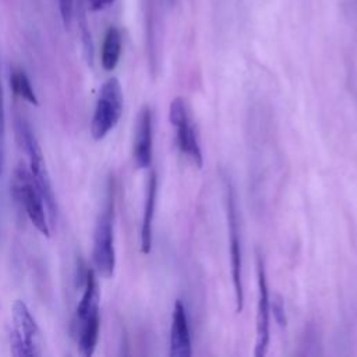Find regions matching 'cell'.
<instances>
[{
  "label": "cell",
  "instance_id": "ac0fdd59",
  "mask_svg": "<svg viewBox=\"0 0 357 357\" xmlns=\"http://www.w3.org/2000/svg\"><path fill=\"white\" fill-rule=\"evenodd\" d=\"M113 1H114V0H86L88 7H89L92 11L103 10V8L109 7Z\"/></svg>",
  "mask_w": 357,
  "mask_h": 357
},
{
  "label": "cell",
  "instance_id": "7a4b0ae2",
  "mask_svg": "<svg viewBox=\"0 0 357 357\" xmlns=\"http://www.w3.org/2000/svg\"><path fill=\"white\" fill-rule=\"evenodd\" d=\"M17 132L18 137L21 138V142L24 145V149L28 155V160H29V172L32 174V178L39 190V192L43 197L47 213H49V220L53 223L57 215V205H56V199H54V194L52 190V183H50V177L46 169V163L43 159V152L40 149V145L38 142V138L35 137L31 126L22 119L18 117L17 119Z\"/></svg>",
  "mask_w": 357,
  "mask_h": 357
},
{
  "label": "cell",
  "instance_id": "52a82bcc",
  "mask_svg": "<svg viewBox=\"0 0 357 357\" xmlns=\"http://www.w3.org/2000/svg\"><path fill=\"white\" fill-rule=\"evenodd\" d=\"M169 120L172 126H174L176 128V139L180 151L184 155H187L195 163L197 167H202V152L183 98L177 96L170 102Z\"/></svg>",
  "mask_w": 357,
  "mask_h": 357
},
{
  "label": "cell",
  "instance_id": "e0dca14e",
  "mask_svg": "<svg viewBox=\"0 0 357 357\" xmlns=\"http://www.w3.org/2000/svg\"><path fill=\"white\" fill-rule=\"evenodd\" d=\"M59 8H60V15L64 26L66 28L70 26L73 11H74V0H59Z\"/></svg>",
  "mask_w": 357,
  "mask_h": 357
},
{
  "label": "cell",
  "instance_id": "9c48e42d",
  "mask_svg": "<svg viewBox=\"0 0 357 357\" xmlns=\"http://www.w3.org/2000/svg\"><path fill=\"white\" fill-rule=\"evenodd\" d=\"M134 162L138 169H146L152 162V112L149 106H142L135 123L134 131V146H132Z\"/></svg>",
  "mask_w": 357,
  "mask_h": 357
},
{
  "label": "cell",
  "instance_id": "9a60e30c",
  "mask_svg": "<svg viewBox=\"0 0 357 357\" xmlns=\"http://www.w3.org/2000/svg\"><path fill=\"white\" fill-rule=\"evenodd\" d=\"M4 144H6V114H4V92L0 77V176L4 169Z\"/></svg>",
  "mask_w": 357,
  "mask_h": 357
},
{
  "label": "cell",
  "instance_id": "30bf717a",
  "mask_svg": "<svg viewBox=\"0 0 357 357\" xmlns=\"http://www.w3.org/2000/svg\"><path fill=\"white\" fill-rule=\"evenodd\" d=\"M169 354L170 357H190L192 354L187 311L181 300H176L172 312Z\"/></svg>",
  "mask_w": 357,
  "mask_h": 357
},
{
  "label": "cell",
  "instance_id": "7c38bea8",
  "mask_svg": "<svg viewBox=\"0 0 357 357\" xmlns=\"http://www.w3.org/2000/svg\"><path fill=\"white\" fill-rule=\"evenodd\" d=\"M100 329V312H95L77 322L78 347L84 357H91L96 349Z\"/></svg>",
  "mask_w": 357,
  "mask_h": 357
},
{
  "label": "cell",
  "instance_id": "5b68a950",
  "mask_svg": "<svg viewBox=\"0 0 357 357\" xmlns=\"http://www.w3.org/2000/svg\"><path fill=\"white\" fill-rule=\"evenodd\" d=\"M93 265L102 278H110L116 266L114 236H113V195L109 194L107 202L96 222L93 231Z\"/></svg>",
  "mask_w": 357,
  "mask_h": 357
},
{
  "label": "cell",
  "instance_id": "4fadbf2b",
  "mask_svg": "<svg viewBox=\"0 0 357 357\" xmlns=\"http://www.w3.org/2000/svg\"><path fill=\"white\" fill-rule=\"evenodd\" d=\"M121 54V33L116 26H110L103 38L100 50V64L106 71L116 68Z\"/></svg>",
  "mask_w": 357,
  "mask_h": 357
},
{
  "label": "cell",
  "instance_id": "8fae6325",
  "mask_svg": "<svg viewBox=\"0 0 357 357\" xmlns=\"http://www.w3.org/2000/svg\"><path fill=\"white\" fill-rule=\"evenodd\" d=\"M156 194H158V178H156V173L151 172L148 178V185H146L144 216H142L141 234H139L142 254H149L152 248V223H153V215H155Z\"/></svg>",
  "mask_w": 357,
  "mask_h": 357
},
{
  "label": "cell",
  "instance_id": "3957f363",
  "mask_svg": "<svg viewBox=\"0 0 357 357\" xmlns=\"http://www.w3.org/2000/svg\"><path fill=\"white\" fill-rule=\"evenodd\" d=\"M123 89L116 77L107 78L99 91L95 105L93 116L91 120V135L95 141L103 139L119 123L123 114Z\"/></svg>",
  "mask_w": 357,
  "mask_h": 357
},
{
  "label": "cell",
  "instance_id": "ba28073f",
  "mask_svg": "<svg viewBox=\"0 0 357 357\" xmlns=\"http://www.w3.org/2000/svg\"><path fill=\"white\" fill-rule=\"evenodd\" d=\"M257 278H258V304H257V319H255V357H264L269 344V290L265 273L264 258L257 252Z\"/></svg>",
  "mask_w": 357,
  "mask_h": 357
},
{
  "label": "cell",
  "instance_id": "2e32d148",
  "mask_svg": "<svg viewBox=\"0 0 357 357\" xmlns=\"http://www.w3.org/2000/svg\"><path fill=\"white\" fill-rule=\"evenodd\" d=\"M272 311H273V318L275 321L280 325V326H286V314H284V305H283V300L279 296L273 297L272 301Z\"/></svg>",
  "mask_w": 357,
  "mask_h": 357
},
{
  "label": "cell",
  "instance_id": "277c9868",
  "mask_svg": "<svg viewBox=\"0 0 357 357\" xmlns=\"http://www.w3.org/2000/svg\"><path fill=\"white\" fill-rule=\"evenodd\" d=\"M11 190H13L14 198L21 204L31 223L36 227V230L42 236L49 237L50 227H49L47 209H46L43 197L39 192L29 169H26L24 165H18L15 167Z\"/></svg>",
  "mask_w": 357,
  "mask_h": 357
},
{
  "label": "cell",
  "instance_id": "8992f818",
  "mask_svg": "<svg viewBox=\"0 0 357 357\" xmlns=\"http://www.w3.org/2000/svg\"><path fill=\"white\" fill-rule=\"evenodd\" d=\"M225 194H226V216H227V231H229V252L231 266V280L234 287L236 312L240 314L244 305V290L241 276V241L238 229V216L234 190L227 177H225Z\"/></svg>",
  "mask_w": 357,
  "mask_h": 357
},
{
  "label": "cell",
  "instance_id": "6da1fadb",
  "mask_svg": "<svg viewBox=\"0 0 357 357\" xmlns=\"http://www.w3.org/2000/svg\"><path fill=\"white\" fill-rule=\"evenodd\" d=\"M10 353L14 357H39L43 353L42 332L22 300L11 305Z\"/></svg>",
  "mask_w": 357,
  "mask_h": 357
},
{
  "label": "cell",
  "instance_id": "5bb4252c",
  "mask_svg": "<svg viewBox=\"0 0 357 357\" xmlns=\"http://www.w3.org/2000/svg\"><path fill=\"white\" fill-rule=\"evenodd\" d=\"M10 85L13 88V92L15 95H18L20 98H22L24 100H26L28 103L35 105V106L39 103L38 102V96H36V93H35V91H33V88L31 85V81H29V78L26 77V74L22 70L17 68V70H14L11 73Z\"/></svg>",
  "mask_w": 357,
  "mask_h": 357
}]
</instances>
